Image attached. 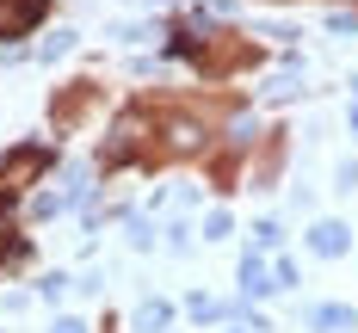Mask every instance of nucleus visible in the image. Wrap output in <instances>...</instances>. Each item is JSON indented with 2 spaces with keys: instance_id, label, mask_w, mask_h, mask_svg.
<instances>
[{
  "instance_id": "f257e3e1",
  "label": "nucleus",
  "mask_w": 358,
  "mask_h": 333,
  "mask_svg": "<svg viewBox=\"0 0 358 333\" xmlns=\"http://www.w3.org/2000/svg\"><path fill=\"white\" fill-rule=\"evenodd\" d=\"M43 13H50V0H0V31H31Z\"/></svg>"
}]
</instances>
